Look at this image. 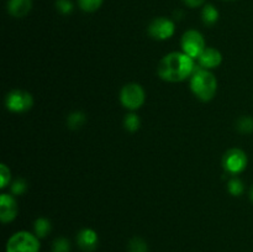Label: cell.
<instances>
[{"label": "cell", "mask_w": 253, "mask_h": 252, "mask_svg": "<svg viewBox=\"0 0 253 252\" xmlns=\"http://www.w3.org/2000/svg\"><path fill=\"white\" fill-rule=\"evenodd\" d=\"M85 114L82 113V111H74V113H72L67 118V126L71 130H78V128H81L85 124Z\"/></svg>", "instance_id": "14"}, {"label": "cell", "mask_w": 253, "mask_h": 252, "mask_svg": "<svg viewBox=\"0 0 253 252\" xmlns=\"http://www.w3.org/2000/svg\"><path fill=\"white\" fill-rule=\"evenodd\" d=\"M202 20L205 25L211 26L219 20V11L216 7L211 4H207L202 11Z\"/></svg>", "instance_id": "13"}, {"label": "cell", "mask_w": 253, "mask_h": 252, "mask_svg": "<svg viewBox=\"0 0 253 252\" xmlns=\"http://www.w3.org/2000/svg\"><path fill=\"white\" fill-rule=\"evenodd\" d=\"M185 5H188L189 7H198L202 6L204 4L205 0H183Z\"/></svg>", "instance_id": "25"}, {"label": "cell", "mask_w": 253, "mask_h": 252, "mask_svg": "<svg viewBox=\"0 0 253 252\" xmlns=\"http://www.w3.org/2000/svg\"><path fill=\"white\" fill-rule=\"evenodd\" d=\"M141 120L136 114H127L125 116V120H124V126H125L126 130L128 132H135L140 128Z\"/></svg>", "instance_id": "16"}, {"label": "cell", "mask_w": 253, "mask_h": 252, "mask_svg": "<svg viewBox=\"0 0 253 252\" xmlns=\"http://www.w3.org/2000/svg\"><path fill=\"white\" fill-rule=\"evenodd\" d=\"M120 100L128 110H137L145 103V90L140 84L128 83L121 89Z\"/></svg>", "instance_id": "4"}, {"label": "cell", "mask_w": 253, "mask_h": 252, "mask_svg": "<svg viewBox=\"0 0 253 252\" xmlns=\"http://www.w3.org/2000/svg\"><path fill=\"white\" fill-rule=\"evenodd\" d=\"M27 184L24 179H16L11 185V192L16 195L24 194L25 190H26Z\"/></svg>", "instance_id": "23"}, {"label": "cell", "mask_w": 253, "mask_h": 252, "mask_svg": "<svg viewBox=\"0 0 253 252\" xmlns=\"http://www.w3.org/2000/svg\"><path fill=\"white\" fill-rule=\"evenodd\" d=\"M98 235L91 229H83L77 235V244L84 252H93L98 246Z\"/></svg>", "instance_id": "10"}, {"label": "cell", "mask_w": 253, "mask_h": 252, "mask_svg": "<svg viewBox=\"0 0 253 252\" xmlns=\"http://www.w3.org/2000/svg\"><path fill=\"white\" fill-rule=\"evenodd\" d=\"M182 49L185 54L192 57L193 59L199 58L200 54L203 53L207 47H205V40L203 35L197 30H189V31L184 32L182 36Z\"/></svg>", "instance_id": "5"}, {"label": "cell", "mask_w": 253, "mask_h": 252, "mask_svg": "<svg viewBox=\"0 0 253 252\" xmlns=\"http://www.w3.org/2000/svg\"><path fill=\"white\" fill-rule=\"evenodd\" d=\"M222 166L230 174H239L247 167V155L240 148H231L222 157Z\"/></svg>", "instance_id": "7"}, {"label": "cell", "mask_w": 253, "mask_h": 252, "mask_svg": "<svg viewBox=\"0 0 253 252\" xmlns=\"http://www.w3.org/2000/svg\"><path fill=\"white\" fill-rule=\"evenodd\" d=\"M56 9L58 10L61 14L68 15L73 11V2H72L71 0H57Z\"/></svg>", "instance_id": "22"}, {"label": "cell", "mask_w": 253, "mask_h": 252, "mask_svg": "<svg viewBox=\"0 0 253 252\" xmlns=\"http://www.w3.org/2000/svg\"><path fill=\"white\" fill-rule=\"evenodd\" d=\"M236 128L242 133L253 132V119L251 116H241L236 123Z\"/></svg>", "instance_id": "17"}, {"label": "cell", "mask_w": 253, "mask_h": 252, "mask_svg": "<svg viewBox=\"0 0 253 252\" xmlns=\"http://www.w3.org/2000/svg\"><path fill=\"white\" fill-rule=\"evenodd\" d=\"M147 244L141 237H132L128 242V252H147Z\"/></svg>", "instance_id": "18"}, {"label": "cell", "mask_w": 253, "mask_h": 252, "mask_svg": "<svg viewBox=\"0 0 253 252\" xmlns=\"http://www.w3.org/2000/svg\"><path fill=\"white\" fill-rule=\"evenodd\" d=\"M251 199L253 200V188H252V190H251Z\"/></svg>", "instance_id": "26"}, {"label": "cell", "mask_w": 253, "mask_h": 252, "mask_svg": "<svg viewBox=\"0 0 253 252\" xmlns=\"http://www.w3.org/2000/svg\"><path fill=\"white\" fill-rule=\"evenodd\" d=\"M10 175H11L10 169L6 167V165L2 163V165L0 166V178H1V185H0V187L1 188L6 187L7 183L10 182Z\"/></svg>", "instance_id": "24"}, {"label": "cell", "mask_w": 253, "mask_h": 252, "mask_svg": "<svg viewBox=\"0 0 253 252\" xmlns=\"http://www.w3.org/2000/svg\"><path fill=\"white\" fill-rule=\"evenodd\" d=\"M199 64L202 68L205 69H211V68H216L221 64L222 61V56L217 49L211 48V47H208L203 51V53L200 54L199 58Z\"/></svg>", "instance_id": "11"}, {"label": "cell", "mask_w": 253, "mask_h": 252, "mask_svg": "<svg viewBox=\"0 0 253 252\" xmlns=\"http://www.w3.org/2000/svg\"><path fill=\"white\" fill-rule=\"evenodd\" d=\"M104 0H78L79 7L85 12H94L103 5Z\"/></svg>", "instance_id": "19"}, {"label": "cell", "mask_w": 253, "mask_h": 252, "mask_svg": "<svg viewBox=\"0 0 253 252\" xmlns=\"http://www.w3.org/2000/svg\"><path fill=\"white\" fill-rule=\"evenodd\" d=\"M174 22L166 17H157V19L152 20L150 25H148V34L152 39L158 40V41H163V40L170 39L174 34Z\"/></svg>", "instance_id": "8"}, {"label": "cell", "mask_w": 253, "mask_h": 252, "mask_svg": "<svg viewBox=\"0 0 253 252\" xmlns=\"http://www.w3.org/2000/svg\"><path fill=\"white\" fill-rule=\"evenodd\" d=\"M195 71L194 59L184 52H172L161 59L158 64V76L163 81L177 83L187 79Z\"/></svg>", "instance_id": "1"}, {"label": "cell", "mask_w": 253, "mask_h": 252, "mask_svg": "<svg viewBox=\"0 0 253 252\" xmlns=\"http://www.w3.org/2000/svg\"><path fill=\"white\" fill-rule=\"evenodd\" d=\"M5 105H6L7 110L12 111V113H25L32 108L34 98L27 91L16 89L7 94L6 99H5Z\"/></svg>", "instance_id": "6"}, {"label": "cell", "mask_w": 253, "mask_h": 252, "mask_svg": "<svg viewBox=\"0 0 253 252\" xmlns=\"http://www.w3.org/2000/svg\"><path fill=\"white\" fill-rule=\"evenodd\" d=\"M190 88L198 99L210 101L217 90V82L214 74L205 68H195L190 79Z\"/></svg>", "instance_id": "2"}, {"label": "cell", "mask_w": 253, "mask_h": 252, "mask_svg": "<svg viewBox=\"0 0 253 252\" xmlns=\"http://www.w3.org/2000/svg\"><path fill=\"white\" fill-rule=\"evenodd\" d=\"M6 7L11 16L24 17L32 9V0H9Z\"/></svg>", "instance_id": "12"}, {"label": "cell", "mask_w": 253, "mask_h": 252, "mask_svg": "<svg viewBox=\"0 0 253 252\" xmlns=\"http://www.w3.org/2000/svg\"><path fill=\"white\" fill-rule=\"evenodd\" d=\"M71 251V244L64 237H58L54 240L53 246H52V252H69Z\"/></svg>", "instance_id": "21"}, {"label": "cell", "mask_w": 253, "mask_h": 252, "mask_svg": "<svg viewBox=\"0 0 253 252\" xmlns=\"http://www.w3.org/2000/svg\"><path fill=\"white\" fill-rule=\"evenodd\" d=\"M17 203L12 195L1 194L0 197V219L4 224L11 222L17 215Z\"/></svg>", "instance_id": "9"}, {"label": "cell", "mask_w": 253, "mask_h": 252, "mask_svg": "<svg viewBox=\"0 0 253 252\" xmlns=\"http://www.w3.org/2000/svg\"><path fill=\"white\" fill-rule=\"evenodd\" d=\"M39 237L27 231L16 232L7 240L6 252H39Z\"/></svg>", "instance_id": "3"}, {"label": "cell", "mask_w": 253, "mask_h": 252, "mask_svg": "<svg viewBox=\"0 0 253 252\" xmlns=\"http://www.w3.org/2000/svg\"><path fill=\"white\" fill-rule=\"evenodd\" d=\"M227 188H229V192L232 195H235V197H239V195H241L244 193V183L239 178H232V179H230Z\"/></svg>", "instance_id": "20"}, {"label": "cell", "mask_w": 253, "mask_h": 252, "mask_svg": "<svg viewBox=\"0 0 253 252\" xmlns=\"http://www.w3.org/2000/svg\"><path fill=\"white\" fill-rule=\"evenodd\" d=\"M34 229L36 236L39 239H43V237H46L51 232V222L47 219H44V217H40V219L35 221Z\"/></svg>", "instance_id": "15"}]
</instances>
